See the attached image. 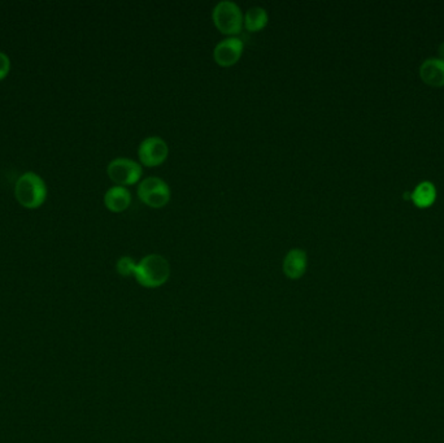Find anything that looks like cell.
Masks as SVG:
<instances>
[{"mask_svg":"<svg viewBox=\"0 0 444 443\" xmlns=\"http://www.w3.org/2000/svg\"><path fill=\"white\" fill-rule=\"evenodd\" d=\"M15 195L24 208L35 210L46 201L47 188L41 176L34 172H26L16 181Z\"/></svg>","mask_w":444,"mask_h":443,"instance_id":"obj_1","label":"cell"},{"mask_svg":"<svg viewBox=\"0 0 444 443\" xmlns=\"http://www.w3.org/2000/svg\"><path fill=\"white\" fill-rule=\"evenodd\" d=\"M11 69V62L8 55L4 53H0V81L4 80Z\"/></svg>","mask_w":444,"mask_h":443,"instance_id":"obj_14","label":"cell"},{"mask_svg":"<svg viewBox=\"0 0 444 443\" xmlns=\"http://www.w3.org/2000/svg\"><path fill=\"white\" fill-rule=\"evenodd\" d=\"M139 199L151 208H163L170 201V189L159 177H147L138 186Z\"/></svg>","mask_w":444,"mask_h":443,"instance_id":"obj_4","label":"cell"},{"mask_svg":"<svg viewBox=\"0 0 444 443\" xmlns=\"http://www.w3.org/2000/svg\"><path fill=\"white\" fill-rule=\"evenodd\" d=\"M268 13L261 7H252L244 13L243 22L248 32H259L268 24Z\"/></svg>","mask_w":444,"mask_h":443,"instance_id":"obj_12","label":"cell"},{"mask_svg":"<svg viewBox=\"0 0 444 443\" xmlns=\"http://www.w3.org/2000/svg\"><path fill=\"white\" fill-rule=\"evenodd\" d=\"M134 275L138 284L145 287H159L168 281L170 265L164 256L159 253H151L137 264Z\"/></svg>","mask_w":444,"mask_h":443,"instance_id":"obj_2","label":"cell"},{"mask_svg":"<svg viewBox=\"0 0 444 443\" xmlns=\"http://www.w3.org/2000/svg\"><path fill=\"white\" fill-rule=\"evenodd\" d=\"M169 154V147L164 139L159 137H148L139 145V160L146 167H158L165 161Z\"/></svg>","mask_w":444,"mask_h":443,"instance_id":"obj_6","label":"cell"},{"mask_svg":"<svg viewBox=\"0 0 444 443\" xmlns=\"http://www.w3.org/2000/svg\"><path fill=\"white\" fill-rule=\"evenodd\" d=\"M212 19L222 34L230 37L239 34L243 26V13L239 6L232 0H222L217 3L212 11Z\"/></svg>","mask_w":444,"mask_h":443,"instance_id":"obj_3","label":"cell"},{"mask_svg":"<svg viewBox=\"0 0 444 443\" xmlns=\"http://www.w3.org/2000/svg\"><path fill=\"white\" fill-rule=\"evenodd\" d=\"M243 42L237 37H229L217 43L213 51V57L220 66H232L243 53Z\"/></svg>","mask_w":444,"mask_h":443,"instance_id":"obj_7","label":"cell"},{"mask_svg":"<svg viewBox=\"0 0 444 443\" xmlns=\"http://www.w3.org/2000/svg\"><path fill=\"white\" fill-rule=\"evenodd\" d=\"M131 203V194L124 186H113L104 194V204L109 211L122 212Z\"/></svg>","mask_w":444,"mask_h":443,"instance_id":"obj_10","label":"cell"},{"mask_svg":"<svg viewBox=\"0 0 444 443\" xmlns=\"http://www.w3.org/2000/svg\"><path fill=\"white\" fill-rule=\"evenodd\" d=\"M307 253L300 248L290 250L284 259V272L291 280H297L306 273Z\"/></svg>","mask_w":444,"mask_h":443,"instance_id":"obj_9","label":"cell"},{"mask_svg":"<svg viewBox=\"0 0 444 443\" xmlns=\"http://www.w3.org/2000/svg\"><path fill=\"white\" fill-rule=\"evenodd\" d=\"M117 272L124 277L127 275H134L136 269H137V264L133 260V257L130 256H122L118 262H117Z\"/></svg>","mask_w":444,"mask_h":443,"instance_id":"obj_13","label":"cell"},{"mask_svg":"<svg viewBox=\"0 0 444 443\" xmlns=\"http://www.w3.org/2000/svg\"><path fill=\"white\" fill-rule=\"evenodd\" d=\"M108 176L117 186L134 185L142 177V167L137 161L127 158H117L108 164Z\"/></svg>","mask_w":444,"mask_h":443,"instance_id":"obj_5","label":"cell"},{"mask_svg":"<svg viewBox=\"0 0 444 443\" xmlns=\"http://www.w3.org/2000/svg\"><path fill=\"white\" fill-rule=\"evenodd\" d=\"M438 53H439V59H442V60H444V42H442V44L439 46V48H438Z\"/></svg>","mask_w":444,"mask_h":443,"instance_id":"obj_15","label":"cell"},{"mask_svg":"<svg viewBox=\"0 0 444 443\" xmlns=\"http://www.w3.org/2000/svg\"><path fill=\"white\" fill-rule=\"evenodd\" d=\"M411 198L418 208L430 207L436 199V189L433 182L423 181L421 183H418L413 191Z\"/></svg>","mask_w":444,"mask_h":443,"instance_id":"obj_11","label":"cell"},{"mask_svg":"<svg viewBox=\"0 0 444 443\" xmlns=\"http://www.w3.org/2000/svg\"><path fill=\"white\" fill-rule=\"evenodd\" d=\"M420 77L429 86H444V60L439 57L426 59L420 66Z\"/></svg>","mask_w":444,"mask_h":443,"instance_id":"obj_8","label":"cell"}]
</instances>
